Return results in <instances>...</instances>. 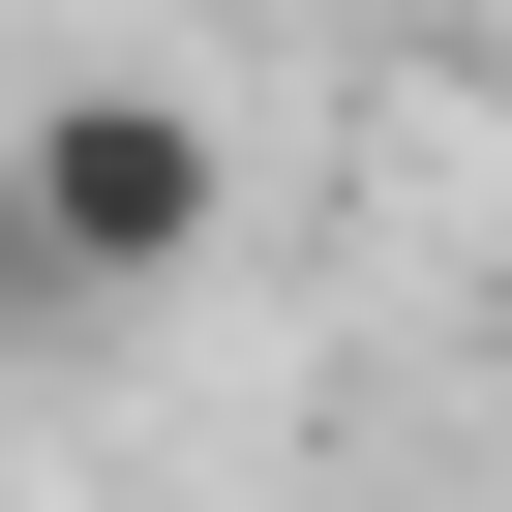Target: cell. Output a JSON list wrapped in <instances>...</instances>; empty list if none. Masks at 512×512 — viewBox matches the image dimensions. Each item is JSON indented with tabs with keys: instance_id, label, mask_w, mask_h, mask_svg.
<instances>
[{
	"instance_id": "6da1fadb",
	"label": "cell",
	"mask_w": 512,
	"mask_h": 512,
	"mask_svg": "<svg viewBox=\"0 0 512 512\" xmlns=\"http://www.w3.org/2000/svg\"><path fill=\"white\" fill-rule=\"evenodd\" d=\"M211 241H241L211 91H31L0 121V302H181Z\"/></svg>"
}]
</instances>
